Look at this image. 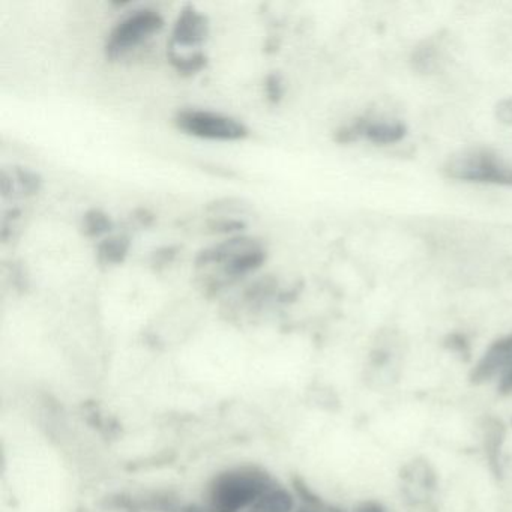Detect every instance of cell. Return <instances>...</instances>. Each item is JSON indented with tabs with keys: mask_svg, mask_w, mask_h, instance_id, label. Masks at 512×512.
<instances>
[{
	"mask_svg": "<svg viewBox=\"0 0 512 512\" xmlns=\"http://www.w3.org/2000/svg\"><path fill=\"white\" fill-rule=\"evenodd\" d=\"M271 488L268 476L254 469H239L215 479L211 488L212 512H241L251 508Z\"/></svg>",
	"mask_w": 512,
	"mask_h": 512,
	"instance_id": "cell-1",
	"label": "cell"
},
{
	"mask_svg": "<svg viewBox=\"0 0 512 512\" xmlns=\"http://www.w3.org/2000/svg\"><path fill=\"white\" fill-rule=\"evenodd\" d=\"M164 19L154 10H139L122 19L110 32L106 56L110 61L122 58L163 29Z\"/></svg>",
	"mask_w": 512,
	"mask_h": 512,
	"instance_id": "cell-2",
	"label": "cell"
},
{
	"mask_svg": "<svg viewBox=\"0 0 512 512\" xmlns=\"http://www.w3.org/2000/svg\"><path fill=\"white\" fill-rule=\"evenodd\" d=\"M176 127L197 139L238 142L248 136V128L242 122L206 110H182L176 115Z\"/></svg>",
	"mask_w": 512,
	"mask_h": 512,
	"instance_id": "cell-3",
	"label": "cell"
},
{
	"mask_svg": "<svg viewBox=\"0 0 512 512\" xmlns=\"http://www.w3.org/2000/svg\"><path fill=\"white\" fill-rule=\"evenodd\" d=\"M454 178L476 182H499L512 184V170L500 163L493 155L485 152H470L455 158L449 167Z\"/></svg>",
	"mask_w": 512,
	"mask_h": 512,
	"instance_id": "cell-4",
	"label": "cell"
},
{
	"mask_svg": "<svg viewBox=\"0 0 512 512\" xmlns=\"http://www.w3.org/2000/svg\"><path fill=\"white\" fill-rule=\"evenodd\" d=\"M209 35V22L205 14L197 11L193 5L182 8L173 28V49H197L205 43Z\"/></svg>",
	"mask_w": 512,
	"mask_h": 512,
	"instance_id": "cell-5",
	"label": "cell"
},
{
	"mask_svg": "<svg viewBox=\"0 0 512 512\" xmlns=\"http://www.w3.org/2000/svg\"><path fill=\"white\" fill-rule=\"evenodd\" d=\"M478 376L503 388H512V337L497 341L487 350L479 362Z\"/></svg>",
	"mask_w": 512,
	"mask_h": 512,
	"instance_id": "cell-6",
	"label": "cell"
},
{
	"mask_svg": "<svg viewBox=\"0 0 512 512\" xmlns=\"http://www.w3.org/2000/svg\"><path fill=\"white\" fill-rule=\"evenodd\" d=\"M265 260L266 251L262 244L244 251V253H239L238 256L232 257L229 262L221 266L223 280L232 281L247 277V275L253 274L257 269L262 268Z\"/></svg>",
	"mask_w": 512,
	"mask_h": 512,
	"instance_id": "cell-7",
	"label": "cell"
},
{
	"mask_svg": "<svg viewBox=\"0 0 512 512\" xmlns=\"http://www.w3.org/2000/svg\"><path fill=\"white\" fill-rule=\"evenodd\" d=\"M131 241L128 236H109L103 239L97 247V259L101 265H122L130 253Z\"/></svg>",
	"mask_w": 512,
	"mask_h": 512,
	"instance_id": "cell-8",
	"label": "cell"
},
{
	"mask_svg": "<svg viewBox=\"0 0 512 512\" xmlns=\"http://www.w3.org/2000/svg\"><path fill=\"white\" fill-rule=\"evenodd\" d=\"M293 499L287 491L269 488L259 497L248 512H292Z\"/></svg>",
	"mask_w": 512,
	"mask_h": 512,
	"instance_id": "cell-9",
	"label": "cell"
},
{
	"mask_svg": "<svg viewBox=\"0 0 512 512\" xmlns=\"http://www.w3.org/2000/svg\"><path fill=\"white\" fill-rule=\"evenodd\" d=\"M169 56V62L176 68L179 74L182 76H193V74L200 73L203 68L208 64V59L203 55L202 52L187 53V55H181L176 50L170 49L167 52Z\"/></svg>",
	"mask_w": 512,
	"mask_h": 512,
	"instance_id": "cell-10",
	"label": "cell"
},
{
	"mask_svg": "<svg viewBox=\"0 0 512 512\" xmlns=\"http://www.w3.org/2000/svg\"><path fill=\"white\" fill-rule=\"evenodd\" d=\"M83 233L88 238H103L113 230V221L106 212L101 209H91L83 217Z\"/></svg>",
	"mask_w": 512,
	"mask_h": 512,
	"instance_id": "cell-11",
	"label": "cell"
},
{
	"mask_svg": "<svg viewBox=\"0 0 512 512\" xmlns=\"http://www.w3.org/2000/svg\"><path fill=\"white\" fill-rule=\"evenodd\" d=\"M13 178L25 196H34V194L40 193L41 187H43L41 176L29 169L19 167L14 170Z\"/></svg>",
	"mask_w": 512,
	"mask_h": 512,
	"instance_id": "cell-12",
	"label": "cell"
},
{
	"mask_svg": "<svg viewBox=\"0 0 512 512\" xmlns=\"http://www.w3.org/2000/svg\"><path fill=\"white\" fill-rule=\"evenodd\" d=\"M209 229L214 233L229 235V238H232V236H238L241 235V232H244L245 224L232 217H220L209 223Z\"/></svg>",
	"mask_w": 512,
	"mask_h": 512,
	"instance_id": "cell-13",
	"label": "cell"
},
{
	"mask_svg": "<svg viewBox=\"0 0 512 512\" xmlns=\"http://www.w3.org/2000/svg\"><path fill=\"white\" fill-rule=\"evenodd\" d=\"M265 91L266 95H268V100L271 101V103H280L281 98H283L284 95V86L283 80H281V77L278 76V74H269V76L266 77Z\"/></svg>",
	"mask_w": 512,
	"mask_h": 512,
	"instance_id": "cell-14",
	"label": "cell"
},
{
	"mask_svg": "<svg viewBox=\"0 0 512 512\" xmlns=\"http://www.w3.org/2000/svg\"><path fill=\"white\" fill-rule=\"evenodd\" d=\"M208 209L211 212H215V214L232 215L235 214V212L244 211V205H242L241 202H235L233 199H226L212 203Z\"/></svg>",
	"mask_w": 512,
	"mask_h": 512,
	"instance_id": "cell-15",
	"label": "cell"
},
{
	"mask_svg": "<svg viewBox=\"0 0 512 512\" xmlns=\"http://www.w3.org/2000/svg\"><path fill=\"white\" fill-rule=\"evenodd\" d=\"M176 248L166 247L161 248V250L155 251L154 257H152V263H154L157 268L160 266H167L169 263L173 262V259L176 257Z\"/></svg>",
	"mask_w": 512,
	"mask_h": 512,
	"instance_id": "cell-16",
	"label": "cell"
},
{
	"mask_svg": "<svg viewBox=\"0 0 512 512\" xmlns=\"http://www.w3.org/2000/svg\"><path fill=\"white\" fill-rule=\"evenodd\" d=\"M134 221H136L139 226L149 227L152 223H154L155 217L154 214L148 211V209H139V211L134 212Z\"/></svg>",
	"mask_w": 512,
	"mask_h": 512,
	"instance_id": "cell-17",
	"label": "cell"
},
{
	"mask_svg": "<svg viewBox=\"0 0 512 512\" xmlns=\"http://www.w3.org/2000/svg\"><path fill=\"white\" fill-rule=\"evenodd\" d=\"M301 512H314V511H308V509H304V511Z\"/></svg>",
	"mask_w": 512,
	"mask_h": 512,
	"instance_id": "cell-18",
	"label": "cell"
},
{
	"mask_svg": "<svg viewBox=\"0 0 512 512\" xmlns=\"http://www.w3.org/2000/svg\"><path fill=\"white\" fill-rule=\"evenodd\" d=\"M190 512H199V511H190Z\"/></svg>",
	"mask_w": 512,
	"mask_h": 512,
	"instance_id": "cell-19",
	"label": "cell"
}]
</instances>
